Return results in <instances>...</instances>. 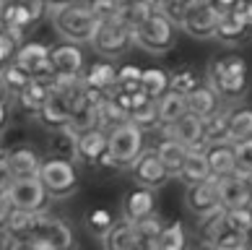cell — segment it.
I'll return each mask as SVG.
<instances>
[{"label": "cell", "mask_w": 252, "mask_h": 250, "mask_svg": "<svg viewBox=\"0 0 252 250\" xmlns=\"http://www.w3.org/2000/svg\"><path fill=\"white\" fill-rule=\"evenodd\" d=\"M221 219H223V224H226V227L239 229V232H245L247 224L252 221V209H250V206H239V209H221Z\"/></svg>", "instance_id": "60d3db41"}, {"label": "cell", "mask_w": 252, "mask_h": 250, "mask_svg": "<svg viewBox=\"0 0 252 250\" xmlns=\"http://www.w3.org/2000/svg\"><path fill=\"white\" fill-rule=\"evenodd\" d=\"M185 203H188V209L192 211L195 216H200V219H208L213 214H219L221 201H219V193H216V178H208V180L188 185Z\"/></svg>", "instance_id": "8fae6325"}, {"label": "cell", "mask_w": 252, "mask_h": 250, "mask_svg": "<svg viewBox=\"0 0 252 250\" xmlns=\"http://www.w3.org/2000/svg\"><path fill=\"white\" fill-rule=\"evenodd\" d=\"M13 180H16V172L11 170V164H8L5 154H3V156H0V190H8Z\"/></svg>", "instance_id": "7dc6e473"}, {"label": "cell", "mask_w": 252, "mask_h": 250, "mask_svg": "<svg viewBox=\"0 0 252 250\" xmlns=\"http://www.w3.org/2000/svg\"><path fill=\"white\" fill-rule=\"evenodd\" d=\"M156 151H158V156H161V162L166 164V170H169V178H177L180 170H182L185 156H188V146L180 143L172 136H164L161 141H158Z\"/></svg>", "instance_id": "d4e9b609"}, {"label": "cell", "mask_w": 252, "mask_h": 250, "mask_svg": "<svg viewBox=\"0 0 252 250\" xmlns=\"http://www.w3.org/2000/svg\"><path fill=\"white\" fill-rule=\"evenodd\" d=\"M112 214L107 209H94L91 214L86 216V227H89V232L91 235H96V237H104L109 232V227H112Z\"/></svg>", "instance_id": "b9f144b4"}, {"label": "cell", "mask_w": 252, "mask_h": 250, "mask_svg": "<svg viewBox=\"0 0 252 250\" xmlns=\"http://www.w3.org/2000/svg\"><path fill=\"white\" fill-rule=\"evenodd\" d=\"M154 8H161V11H166L174 21H180V16L185 11V5H188V0H148Z\"/></svg>", "instance_id": "f6af8a7d"}, {"label": "cell", "mask_w": 252, "mask_h": 250, "mask_svg": "<svg viewBox=\"0 0 252 250\" xmlns=\"http://www.w3.org/2000/svg\"><path fill=\"white\" fill-rule=\"evenodd\" d=\"M13 201H11V196H8V190H0V232L5 229V224H8V219H11V214H13Z\"/></svg>", "instance_id": "bcb514c9"}, {"label": "cell", "mask_w": 252, "mask_h": 250, "mask_svg": "<svg viewBox=\"0 0 252 250\" xmlns=\"http://www.w3.org/2000/svg\"><path fill=\"white\" fill-rule=\"evenodd\" d=\"M5 123H8V105H5V102H0V131L5 128Z\"/></svg>", "instance_id": "f907efd6"}, {"label": "cell", "mask_w": 252, "mask_h": 250, "mask_svg": "<svg viewBox=\"0 0 252 250\" xmlns=\"http://www.w3.org/2000/svg\"><path fill=\"white\" fill-rule=\"evenodd\" d=\"M130 178L135 180V185L158 190L169 180V170H166V164L161 162L156 149H143L138 154V159L130 164Z\"/></svg>", "instance_id": "9c48e42d"}, {"label": "cell", "mask_w": 252, "mask_h": 250, "mask_svg": "<svg viewBox=\"0 0 252 250\" xmlns=\"http://www.w3.org/2000/svg\"><path fill=\"white\" fill-rule=\"evenodd\" d=\"M164 136L177 138L180 143H185L188 149H198V146H205V117L195 115V112H185L182 117H177L172 125H161L158 128Z\"/></svg>", "instance_id": "7c38bea8"}, {"label": "cell", "mask_w": 252, "mask_h": 250, "mask_svg": "<svg viewBox=\"0 0 252 250\" xmlns=\"http://www.w3.org/2000/svg\"><path fill=\"white\" fill-rule=\"evenodd\" d=\"M208 83L223 102H242L250 94V66L239 55H221L208 66Z\"/></svg>", "instance_id": "6da1fadb"}, {"label": "cell", "mask_w": 252, "mask_h": 250, "mask_svg": "<svg viewBox=\"0 0 252 250\" xmlns=\"http://www.w3.org/2000/svg\"><path fill=\"white\" fill-rule=\"evenodd\" d=\"M16 66H21L32 78H50L55 76L52 73V60H50V47L47 44H39V42H21L16 50V58H13Z\"/></svg>", "instance_id": "4fadbf2b"}, {"label": "cell", "mask_w": 252, "mask_h": 250, "mask_svg": "<svg viewBox=\"0 0 252 250\" xmlns=\"http://www.w3.org/2000/svg\"><path fill=\"white\" fill-rule=\"evenodd\" d=\"M219 18H221V11L211 0H188L177 26H182L185 34L195 36V39H213Z\"/></svg>", "instance_id": "52a82bcc"}, {"label": "cell", "mask_w": 252, "mask_h": 250, "mask_svg": "<svg viewBox=\"0 0 252 250\" xmlns=\"http://www.w3.org/2000/svg\"><path fill=\"white\" fill-rule=\"evenodd\" d=\"M229 115H231V105H223L213 115L205 117V141L208 143L229 141Z\"/></svg>", "instance_id": "4dcf8cb0"}, {"label": "cell", "mask_w": 252, "mask_h": 250, "mask_svg": "<svg viewBox=\"0 0 252 250\" xmlns=\"http://www.w3.org/2000/svg\"><path fill=\"white\" fill-rule=\"evenodd\" d=\"M0 78H3V83L8 86V91H13V94H18V91H21V89L26 86V83L32 81L29 73H26L21 66H16L13 60L8 63V66H5L3 71H0Z\"/></svg>", "instance_id": "8d00e7d4"}, {"label": "cell", "mask_w": 252, "mask_h": 250, "mask_svg": "<svg viewBox=\"0 0 252 250\" xmlns=\"http://www.w3.org/2000/svg\"><path fill=\"white\" fill-rule=\"evenodd\" d=\"M104 245L112 248V250H133L138 248V237H135V221H130L127 216L112 221L109 232L101 237Z\"/></svg>", "instance_id": "603a6c76"}, {"label": "cell", "mask_w": 252, "mask_h": 250, "mask_svg": "<svg viewBox=\"0 0 252 250\" xmlns=\"http://www.w3.org/2000/svg\"><path fill=\"white\" fill-rule=\"evenodd\" d=\"M219 107H223V99L219 97V91L211 86L208 81L205 83H198L190 94H188V109L195 115H200V117H208L213 115Z\"/></svg>", "instance_id": "ffe728a7"}, {"label": "cell", "mask_w": 252, "mask_h": 250, "mask_svg": "<svg viewBox=\"0 0 252 250\" xmlns=\"http://www.w3.org/2000/svg\"><path fill=\"white\" fill-rule=\"evenodd\" d=\"M13 3L16 0H0V29H5L8 16H11V11H13Z\"/></svg>", "instance_id": "c3c4849f"}, {"label": "cell", "mask_w": 252, "mask_h": 250, "mask_svg": "<svg viewBox=\"0 0 252 250\" xmlns=\"http://www.w3.org/2000/svg\"><path fill=\"white\" fill-rule=\"evenodd\" d=\"M50 91H52V76L50 78H32L16 97H18V105H21L26 112H34L36 115L44 107Z\"/></svg>", "instance_id": "44dd1931"}, {"label": "cell", "mask_w": 252, "mask_h": 250, "mask_svg": "<svg viewBox=\"0 0 252 250\" xmlns=\"http://www.w3.org/2000/svg\"><path fill=\"white\" fill-rule=\"evenodd\" d=\"M76 141H78V131L68 125H60V128H50V151L58 154V156H76Z\"/></svg>", "instance_id": "f1b7e54d"}, {"label": "cell", "mask_w": 252, "mask_h": 250, "mask_svg": "<svg viewBox=\"0 0 252 250\" xmlns=\"http://www.w3.org/2000/svg\"><path fill=\"white\" fill-rule=\"evenodd\" d=\"M133 42L151 55L169 52L177 42V21L161 8H151V13L133 29Z\"/></svg>", "instance_id": "277c9868"}, {"label": "cell", "mask_w": 252, "mask_h": 250, "mask_svg": "<svg viewBox=\"0 0 252 250\" xmlns=\"http://www.w3.org/2000/svg\"><path fill=\"white\" fill-rule=\"evenodd\" d=\"M94 115H96V128H101V131H107V133L115 125H120V123H125V120H127V112L112 97L99 102V105L94 107Z\"/></svg>", "instance_id": "f546056e"}, {"label": "cell", "mask_w": 252, "mask_h": 250, "mask_svg": "<svg viewBox=\"0 0 252 250\" xmlns=\"http://www.w3.org/2000/svg\"><path fill=\"white\" fill-rule=\"evenodd\" d=\"M198 83H200V78L195 76V71H190V68H180V71L169 73V89L180 91V94H185V97H188Z\"/></svg>", "instance_id": "f35d334b"}, {"label": "cell", "mask_w": 252, "mask_h": 250, "mask_svg": "<svg viewBox=\"0 0 252 250\" xmlns=\"http://www.w3.org/2000/svg\"><path fill=\"white\" fill-rule=\"evenodd\" d=\"M47 13L52 18L55 32L68 42H78V44L91 42V36H94L96 26H99V18L91 11L89 0H70V3L58 5Z\"/></svg>", "instance_id": "7a4b0ae2"}, {"label": "cell", "mask_w": 252, "mask_h": 250, "mask_svg": "<svg viewBox=\"0 0 252 250\" xmlns=\"http://www.w3.org/2000/svg\"><path fill=\"white\" fill-rule=\"evenodd\" d=\"M3 154H5V149H3V146H0V156H3Z\"/></svg>", "instance_id": "6f0895ef"}, {"label": "cell", "mask_w": 252, "mask_h": 250, "mask_svg": "<svg viewBox=\"0 0 252 250\" xmlns=\"http://www.w3.org/2000/svg\"><path fill=\"white\" fill-rule=\"evenodd\" d=\"M151 8H154V5L148 3V0H143V3H133V5H120V11H117L115 18H117V21H123L127 29L133 32L135 26L141 24L148 13H151Z\"/></svg>", "instance_id": "d590c367"}, {"label": "cell", "mask_w": 252, "mask_h": 250, "mask_svg": "<svg viewBox=\"0 0 252 250\" xmlns=\"http://www.w3.org/2000/svg\"><path fill=\"white\" fill-rule=\"evenodd\" d=\"M91 3V11L99 21H104V18H115L117 11H120V3L117 0H89Z\"/></svg>", "instance_id": "ee69618b"}, {"label": "cell", "mask_w": 252, "mask_h": 250, "mask_svg": "<svg viewBox=\"0 0 252 250\" xmlns=\"http://www.w3.org/2000/svg\"><path fill=\"white\" fill-rule=\"evenodd\" d=\"M250 32H252V26H250V21L245 18V13H242V8H239V3H237L234 8H229V11L221 13L213 39H219V42H223V44H239Z\"/></svg>", "instance_id": "e0dca14e"}, {"label": "cell", "mask_w": 252, "mask_h": 250, "mask_svg": "<svg viewBox=\"0 0 252 250\" xmlns=\"http://www.w3.org/2000/svg\"><path fill=\"white\" fill-rule=\"evenodd\" d=\"M185 185H192V182H200V180H208L211 178V170H208V159H205V146H198V149H188V156L182 162V170L177 175Z\"/></svg>", "instance_id": "7402d4cb"}, {"label": "cell", "mask_w": 252, "mask_h": 250, "mask_svg": "<svg viewBox=\"0 0 252 250\" xmlns=\"http://www.w3.org/2000/svg\"><path fill=\"white\" fill-rule=\"evenodd\" d=\"M44 3H47V11H52V8H58V5L70 3V0H44Z\"/></svg>", "instance_id": "f5cc1de1"}, {"label": "cell", "mask_w": 252, "mask_h": 250, "mask_svg": "<svg viewBox=\"0 0 252 250\" xmlns=\"http://www.w3.org/2000/svg\"><path fill=\"white\" fill-rule=\"evenodd\" d=\"M18 44H21V39L13 34V32H8V29H0V71H3L8 63H11L16 58V50H18Z\"/></svg>", "instance_id": "7bdbcfd3"}, {"label": "cell", "mask_w": 252, "mask_h": 250, "mask_svg": "<svg viewBox=\"0 0 252 250\" xmlns=\"http://www.w3.org/2000/svg\"><path fill=\"white\" fill-rule=\"evenodd\" d=\"M216 193L221 201V209H239L250 206V188L247 178L239 172H229L223 178H216Z\"/></svg>", "instance_id": "2e32d148"}, {"label": "cell", "mask_w": 252, "mask_h": 250, "mask_svg": "<svg viewBox=\"0 0 252 250\" xmlns=\"http://www.w3.org/2000/svg\"><path fill=\"white\" fill-rule=\"evenodd\" d=\"M83 81L89 83V86H94V89H101V91H112V86H115V78H117V68L112 66V63L104 58L101 63H94V66H89L86 71L81 73Z\"/></svg>", "instance_id": "83f0119b"}, {"label": "cell", "mask_w": 252, "mask_h": 250, "mask_svg": "<svg viewBox=\"0 0 252 250\" xmlns=\"http://www.w3.org/2000/svg\"><path fill=\"white\" fill-rule=\"evenodd\" d=\"M50 60H52V73L55 76H81L83 68H86L81 44L68 42V39H63L60 44L50 47Z\"/></svg>", "instance_id": "5bb4252c"}, {"label": "cell", "mask_w": 252, "mask_h": 250, "mask_svg": "<svg viewBox=\"0 0 252 250\" xmlns=\"http://www.w3.org/2000/svg\"><path fill=\"white\" fill-rule=\"evenodd\" d=\"M89 44L94 47L96 55H101V58H107V60H115V58H123L135 42H133V32H130L123 21H117V18H104V21H99Z\"/></svg>", "instance_id": "8992f818"}, {"label": "cell", "mask_w": 252, "mask_h": 250, "mask_svg": "<svg viewBox=\"0 0 252 250\" xmlns=\"http://www.w3.org/2000/svg\"><path fill=\"white\" fill-rule=\"evenodd\" d=\"M8 99V86L3 83V78H0V102H5Z\"/></svg>", "instance_id": "db71d44e"}, {"label": "cell", "mask_w": 252, "mask_h": 250, "mask_svg": "<svg viewBox=\"0 0 252 250\" xmlns=\"http://www.w3.org/2000/svg\"><path fill=\"white\" fill-rule=\"evenodd\" d=\"M120 5H133V3H143V0H117Z\"/></svg>", "instance_id": "9f6ffc18"}, {"label": "cell", "mask_w": 252, "mask_h": 250, "mask_svg": "<svg viewBox=\"0 0 252 250\" xmlns=\"http://www.w3.org/2000/svg\"><path fill=\"white\" fill-rule=\"evenodd\" d=\"M231 143H234V172L250 175L252 172V136L231 141Z\"/></svg>", "instance_id": "74e56055"}, {"label": "cell", "mask_w": 252, "mask_h": 250, "mask_svg": "<svg viewBox=\"0 0 252 250\" xmlns=\"http://www.w3.org/2000/svg\"><path fill=\"white\" fill-rule=\"evenodd\" d=\"M76 245V237H73V227L68 221H63L58 216H47L42 214L39 227L34 229L32 235V248L39 250H65Z\"/></svg>", "instance_id": "ba28073f"}, {"label": "cell", "mask_w": 252, "mask_h": 250, "mask_svg": "<svg viewBox=\"0 0 252 250\" xmlns=\"http://www.w3.org/2000/svg\"><path fill=\"white\" fill-rule=\"evenodd\" d=\"M127 117L133 120L138 128H143V131H158V128H161V117H158V102L151 99V97L130 107Z\"/></svg>", "instance_id": "484cf974"}, {"label": "cell", "mask_w": 252, "mask_h": 250, "mask_svg": "<svg viewBox=\"0 0 252 250\" xmlns=\"http://www.w3.org/2000/svg\"><path fill=\"white\" fill-rule=\"evenodd\" d=\"M8 196H11L16 209L24 211H44V203H47V190L39 180V175H24V178H16L8 188Z\"/></svg>", "instance_id": "30bf717a"}, {"label": "cell", "mask_w": 252, "mask_h": 250, "mask_svg": "<svg viewBox=\"0 0 252 250\" xmlns=\"http://www.w3.org/2000/svg\"><path fill=\"white\" fill-rule=\"evenodd\" d=\"M245 178H247V188H250V209H252V172L245 175Z\"/></svg>", "instance_id": "11a10c76"}, {"label": "cell", "mask_w": 252, "mask_h": 250, "mask_svg": "<svg viewBox=\"0 0 252 250\" xmlns=\"http://www.w3.org/2000/svg\"><path fill=\"white\" fill-rule=\"evenodd\" d=\"M36 175H39L47 196L55 201L70 198L78 190V170L70 156H58V154L47 156V159H42Z\"/></svg>", "instance_id": "5b68a950"}, {"label": "cell", "mask_w": 252, "mask_h": 250, "mask_svg": "<svg viewBox=\"0 0 252 250\" xmlns=\"http://www.w3.org/2000/svg\"><path fill=\"white\" fill-rule=\"evenodd\" d=\"M5 159L11 164V170L16 172V178H24V175H36L42 164V156L36 154L29 146H16V149H5Z\"/></svg>", "instance_id": "cb8c5ba5"}, {"label": "cell", "mask_w": 252, "mask_h": 250, "mask_svg": "<svg viewBox=\"0 0 252 250\" xmlns=\"http://www.w3.org/2000/svg\"><path fill=\"white\" fill-rule=\"evenodd\" d=\"M107 149H109L107 146V131H101L96 125L78 131V141H76V159L78 162L89 164V167H99Z\"/></svg>", "instance_id": "9a60e30c"}, {"label": "cell", "mask_w": 252, "mask_h": 250, "mask_svg": "<svg viewBox=\"0 0 252 250\" xmlns=\"http://www.w3.org/2000/svg\"><path fill=\"white\" fill-rule=\"evenodd\" d=\"M161 229H164V221L158 219L156 214L138 219V221H135V237H138V248H146V250L156 248V240H158V235H161Z\"/></svg>", "instance_id": "1f68e13d"}, {"label": "cell", "mask_w": 252, "mask_h": 250, "mask_svg": "<svg viewBox=\"0 0 252 250\" xmlns=\"http://www.w3.org/2000/svg\"><path fill=\"white\" fill-rule=\"evenodd\" d=\"M252 136V107H231L229 115V141Z\"/></svg>", "instance_id": "d6a6232c"}, {"label": "cell", "mask_w": 252, "mask_h": 250, "mask_svg": "<svg viewBox=\"0 0 252 250\" xmlns=\"http://www.w3.org/2000/svg\"><path fill=\"white\" fill-rule=\"evenodd\" d=\"M188 245V232H185L182 221H172V224H164L161 235L156 240V250H182Z\"/></svg>", "instance_id": "e575fe53"}, {"label": "cell", "mask_w": 252, "mask_h": 250, "mask_svg": "<svg viewBox=\"0 0 252 250\" xmlns=\"http://www.w3.org/2000/svg\"><path fill=\"white\" fill-rule=\"evenodd\" d=\"M211 3L216 5V8H219L221 13H223V11H229V8H234V5L239 3V0H211Z\"/></svg>", "instance_id": "681fc988"}, {"label": "cell", "mask_w": 252, "mask_h": 250, "mask_svg": "<svg viewBox=\"0 0 252 250\" xmlns=\"http://www.w3.org/2000/svg\"><path fill=\"white\" fill-rule=\"evenodd\" d=\"M158 102V117H161V125H172L177 117H182L188 112V97L180 94V91H164Z\"/></svg>", "instance_id": "4316f807"}, {"label": "cell", "mask_w": 252, "mask_h": 250, "mask_svg": "<svg viewBox=\"0 0 252 250\" xmlns=\"http://www.w3.org/2000/svg\"><path fill=\"white\" fill-rule=\"evenodd\" d=\"M154 211H156V190L154 188L138 185L135 190H130L127 196L123 198V216H127L130 221L151 216Z\"/></svg>", "instance_id": "ac0fdd59"}, {"label": "cell", "mask_w": 252, "mask_h": 250, "mask_svg": "<svg viewBox=\"0 0 252 250\" xmlns=\"http://www.w3.org/2000/svg\"><path fill=\"white\" fill-rule=\"evenodd\" d=\"M141 68L138 66H123L117 71V78H115V86L112 89H120V91H138L141 89Z\"/></svg>", "instance_id": "ab89813d"}, {"label": "cell", "mask_w": 252, "mask_h": 250, "mask_svg": "<svg viewBox=\"0 0 252 250\" xmlns=\"http://www.w3.org/2000/svg\"><path fill=\"white\" fill-rule=\"evenodd\" d=\"M107 154L101 156L99 167H115V170H130V164L138 159V154L146 149V131L138 128L133 120L115 125L107 133Z\"/></svg>", "instance_id": "3957f363"}, {"label": "cell", "mask_w": 252, "mask_h": 250, "mask_svg": "<svg viewBox=\"0 0 252 250\" xmlns=\"http://www.w3.org/2000/svg\"><path fill=\"white\" fill-rule=\"evenodd\" d=\"M141 89L151 99H158L164 91H169V73L161 68H146L141 73Z\"/></svg>", "instance_id": "836d02e7"}, {"label": "cell", "mask_w": 252, "mask_h": 250, "mask_svg": "<svg viewBox=\"0 0 252 250\" xmlns=\"http://www.w3.org/2000/svg\"><path fill=\"white\" fill-rule=\"evenodd\" d=\"M242 237H245V248H247V250H252V221L247 224L245 232H242Z\"/></svg>", "instance_id": "816d5d0a"}, {"label": "cell", "mask_w": 252, "mask_h": 250, "mask_svg": "<svg viewBox=\"0 0 252 250\" xmlns=\"http://www.w3.org/2000/svg\"><path fill=\"white\" fill-rule=\"evenodd\" d=\"M205 159H208L211 178H223V175L234 172V143L231 141L205 143Z\"/></svg>", "instance_id": "d6986e66"}]
</instances>
